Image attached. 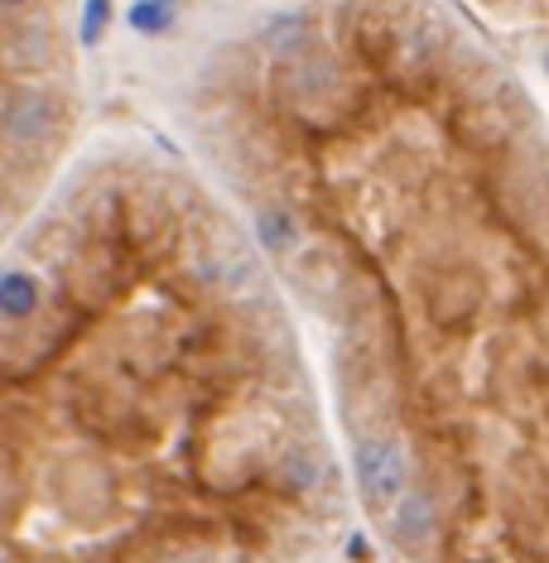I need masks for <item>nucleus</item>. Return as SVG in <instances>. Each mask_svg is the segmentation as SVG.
Segmentation results:
<instances>
[{
    "mask_svg": "<svg viewBox=\"0 0 549 563\" xmlns=\"http://www.w3.org/2000/svg\"><path fill=\"white\" fill-rule=\"evenodd\" d=\"M304 337L188 150L92 140L0 246V559H328Z\"/></svg>",
    "mask_w": 549,
    "mask_h": 563,
    "instance_id": "2",
    "label": "nucleus"
},
{
    "mask_svg": "<svg viewBox=\"0 0 549 563\" xmlns=\"http://www.w3.org/2000/svg\"><path fill=\"white\" fill-rule=\"evenodd\" d=\"M83 0H0V246L87 150Z\"/></svg>",
    "mask_w": 549,
    "mask_h": 563,
    "instance_id": "3",
    "label": "nucleus"
},
{
    "mask_svg": "<svg viewBox=\"0 0 549 563\" xmlns=\"http://www.w3.org/2000/svg\"><path fill=\"white\" fill-rule=\"evenodd\" d=\"M174 121L304 337L376 545H535L549 184L467 34L434 0H255L188 59Z\"/></svg>",
    "mask_w": 549,
    "mask_h": 563,
    "instance_id": "1",
    "label": "nucleus"
},
{
    "mask_svg": "<svg viewBox=\"0 0 549 563\" xmlns=\"http://www.w3.org/2000/svg\"><path fill=\"white\" fill-rule=\"evenodd\" d=\"M170 5H184V10H203V15H212V10H222V15H237V10L255 5V0H170Z\"/></svg>",
    "mask_w": 549,
    "mask_h": 563,
    "instance_id": "4",
    "label": "nucleus"
}]
</instances>
